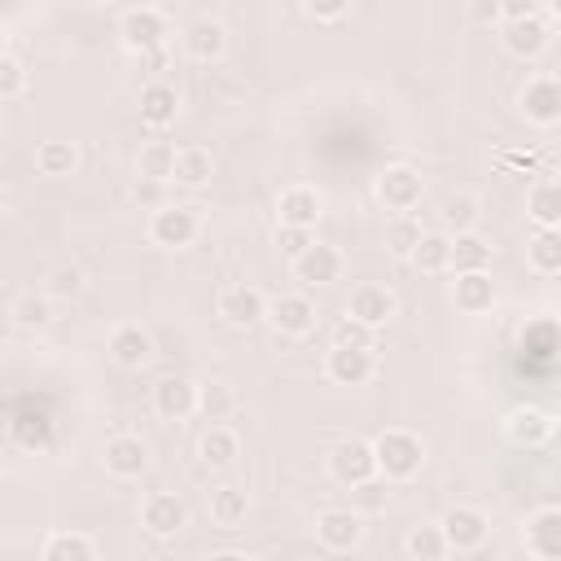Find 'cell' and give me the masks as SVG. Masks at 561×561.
Here are the masks:
<instances>
[{"instance_id":"1","label":"cell","mask_w":561,"mask_h":561,"mask_svg":"<svg viewBox=\"0 0 561 561\" xmlns=\"http://www.w3.org/2000/svg\"><path fill=\"white\" fill-rule=\"evenodd\" d=\"M373 460H377V473H381L386 482H408V478H416L421 465H425V443H421L412 430L390 425V430H381V434L373 438Z\"/></svg>"},{"instance_id":"2","label":"cell","mask_w":561,"mask_h":561,"mask_svg":"<svg viewBox=\"0 0 561 561\" xmlns=\"http://www.w3.org/2000/svg\"><path fill=\"white\" fill-rule=\"evenodd\" d=\"M421 197H425V180H421L416 167L394 162V167H386V171L377 175V202H381L386 210H394V215H412V210L421 206Z\"/></svg>"},{"instance_id":"3","label":"cell","mask_w":561,"mask_h":561,"mask_svg":"<svg viewBox=\"0 0 561 561\" xmlns=\"http://www.w3.org/2000/svg\"><path fill=\"white\" fill-rule=\"evenodd\" d=\"M197 232H202L197 206H158L149 219V241L162 250H184L197 241Z\"/></svg>"},{"instance_id":"4","label":"cell","mask_w":561,"mask_h":561,"mask_svg":"<svg viewBox=\"0 0 561 561\" xmlns=\"http://www.w3.org/2000/svg\"><path fill=\"white\" fill-rule=\"evenodd\" d=\"M167 35H171L167 18H162L158 9H149V4H140V9L123 13V22H118V39H123V48H131L136 57L158 53V48L167 44Z\"/></svg>"},{"instance_id":"5","label":"cell","mask_w":561,"mask_h":561,"mask_svg":"<svg viewBox=\"0 0 561 561\" xmlns=\"http://www.w3.org/2000/svg\"><path fill=\"white\" fill-rule=\"evenodd\" d=\"M373 351L377 346H342V342H333L329 355H324L329 381H337V386H364V381H373V373H377V355Z\"/></svg>"},{"instance_id":"6","label":"cell","mask_w":561,"mask_h":561,"mask_svg":"<svg viewBox=\"0 0 561 561\" xmlns=\"http://www.w3.org/2000/svg\"><path fill=\"white\" fill-rule=\"evenodd\" d=\"M517 110L526 123L535 127H552L561 118V83L552 75H535L522 92H517Z\"/></svg>"},{"instance_id":"7","label":"cell","mask_w":561,"mask_h":561,"mask_svg":"<svg viewBox=\"0 0 561 561\" xmlns=\"http://www.w3.org/2000/svg\"><path fill=\"white\" fill-rule=\"evenodd\" d=\"M316 539H320V548H329V552H351V548H359V539H364V513H355V508H324V513L316 517Z\"/></svg>"},{"instance_id":"8","label":"cell","mask_w":561,"mask_h":561,"mask_svg":"<svg viewBox=\"0 0 561 561\" xmlns=\"http://www.w3.org/2000/svg\"><path fill=\"white\" fill-rule=\"evenodd\" d=\"M280 337H302L316 329V302L307 294H280L267 302V316H263Z\"/></svg>"},{"instance_id":"9","label":"cell","mask_w":561,"mask_h":561,"mask_svg":"<svg viewBox=\"0 0 561 561\" xmlns=\"http://www.w3.org/2000/svg\"><path fill=\"white\" fill-rule=\"evenodd\" d=\"M373 473H377L373 443H364V438H346V443H337V447L329 451V478H333V482L355 486V482H364V478H373Z\"/></svg>"},{"instance_id":"10","label":"cell","mask_w":561,"mask_h":561,"mask_svg":"<svg viewBox=\"0 0 561 561\" xmlns=\"http://www.w3.org/2000/svg\"><path fill=\"white\" fill-rule=\"evenodd\" d=\"M219 316H224V324H232V329H254L263 316H267V298H263V289L259 285H228L224 294H219Z\"/></svg>"},{"instance_id":"11","label":"cell","mask_w":561,"mask_h":561,"mask_svg":"<svg viewBox=\"0 0 561 561\" xmlns=\"http://www.w3.org/2000/svg\"><path fill=\"white\" fill-rule=\"evenodd\" d=\"M438 530H443V539H447L451 552H473V548L486 543V517L478 508H469V504L447 508L443 522H438Z\"/></svg>"},{"instance_id":"12","label":"cell","mask_w":561,"mask_h":561,"mask_svg":"<svg viewBox=\"0 0 561 561\" xmlns=\"http://www.w3.org/2000/svg\"><path fill=\"white\" fill-rule=\"evenodd\" d=\"M500 39H504V48H508L513 57L530 61V57H539V53L552 44V26H548L539 13H530V18L504 22V26H500Z\"/></svg>"},{"instance_id":"13","label":"cell","mask_w":561,"mask_h":561,"mask_svg":"<svg viewBox=\"0 0 561 561\" xmlns=\"http://www.w3.org/2000/svg\"><path fill=\"white\" fill-rule=\"evenodd\" d=\"M289 263H294V276H298L307 289L333 285V280L342 276V254H337L333 245H324V241H311V245H307L302 254H294Z\"/></svg>"},{"instance_id":"14","label":"cell","mask_w":561,"mask_h":561,"mask_svg":"<svg viewBox=\"0 0 561 561\" xmlns=\"http://www.w3.org/2000/svg\"><path fill=\"white\" fill-rule=\"evenodd\" d=\"M394 311H399V298H394L386 285L364 280V285H355V289H351L346 316H355V320H364V324L381 329V324H390V320H394Z\"/></svg>"},{"instance_id":"15","label":"cell","mask_w":561,"mask_h":561,"mask_svg":"<svg viewBox=\"0 0 561 561\" xmlns=\"http://www.w3.org/2000/svg\"><path fill=\"white\" fill-rule=\"evenodd\" d=\"M184 522H188V508H184L180 495H171V491H153V495H145V504H140V526H145L149 535L167 539V535H175Z\"/></svg>"},{"instance_id":"16","label":"cell","mask_w":561,"mask_h":561,"mask_svg":"<svg viewBox=\"0 0 561 561\" xmlns=\"http://www.w3.org/2000/svg\"><path fill=\"white\" fill-rule=\"evenodd\" d=\"M526 552L539 561H557L561 557V508L543 504L526 517Z\"/></svg>"},{"instance_id":"17","label":"cell","mask_w":561,"mask_h":561,"mask_svg":"<svg viewBox=\"0 0 561 561\" xmlns=\"http://www.w3.org/2000/svg\"><path fill=\"white\" fill-rule=\"evenodd\" d=\"M153 412L162 421H184L197 412V386L188 377H162L153 386Z\"/></svg>"},{"instance_id":"18","label":"cell","mask_w":561,"mask_h":561,"mask_svg":"<svg viewBox=\"0 0 561 561\" xmlns=\"http://www.w3.org/2000/svg\"><path fill=\"white\" fill-rule=\"evenodd\" d=\"M184 53L193 57V61H219L224 57V48H228V31H224V22H215V18H197V22H188L184 26Z\"/></svg>"},{"instance_id":"19","label":"cell","mask_w":561,"mask_h":561,"mask_svg":"<svg viewBox=\"0 0 561 561\" xmlns=\"http://www.w3.org/2000/svg\"><path fill=\"white\" fill-rule=\"evenodd\" d=\"M149 469V447L136 434H118L105 443V473L114 478H140Z\"/></svg>"},{"instance_id":"20","label":"cell","mask_w":561,"mask_h":561,"mask_svg":"<svg viewBox=\"0 0 561 561\" xmlns=\"http://www.w3.org/2000/svg\"><path fill=\"white\" fill-rule=\"evenodd\" d=\"M557 421L543 412V408H513L508 421H504V434L517 443V447H543L552 438Z\"/></svg>"},{"instance_id":"21","label":"cell","mask_w":561,"mask_h":561,"mask_svg":"<svg viewBox=\"0 0 561 561\" xmlns=\"http://www.w3.org/2000/svg\"><path fill=\"white\" fill-rule=\"evenodd\" d=\"M175 114H180V96H175V88H171V83L153 79V83H145V88H140V123H145V127L162 131V127H171V123H175Z\"/></svg>"},{"instance_id":"22","label":"cell","mask_w":561,"mask_h":561,"mask_svg":"<svg viewBox=\"0 0 561 561\" xmlns=\"http://www.w3.org/2000/svg\"><path fill=\"white\" fill-rule=\"evenodd\" d=\"M320 206H324L320 193L307 188V184H289V188L276 197V215H280V224H294V228H316Z\"/></svg>"},{"instance_id":"23","label":"cell","mask_w":561,"mask_h":561,"mask_svg":"<svg viewBox=\"0 0 561 561\" xmlns=\"http://www.w3.org/2000/svg\"><path fill=\"white\" fill-rule=\"evenodd\" d=\"M110 355H114V364H123V368H145V364L153 359V337H149L140 324H118V329L110 333Z\"/></svg>"},{"instance_id":"24","label":"cell","mask_w":561,"mask_h":561,"mask_svg":"<svg viewBox=\"0 0 561 561\" xmlns=\"http://www.w3.org/2000/svg\"><path fill=\"white\" fill-rule=\"evenodd\" d=\"M451 302L465 311V316H478L495 302V285H491V272H456L451 280Z\"/></svg>"},{"instance_id":"25","label":"cell","mask_w":561,"mask_h":561,"mask_svg":"<svg viewBox=\"0 0 561 561\" xmlns=\"http://www.w3.org/2000/svg\"><path fill=\"white\" fill-rule=\"evenodd\" d=\"M210 175H215V158H210V149H197V145L175 149V162H171V180H175V184H184V188H202V184H210Z\"/></svg>"},{"instance_id":"26","label":"cell","mask_w":561,"mask_h":561,"mask_svg":"<svg viewBox=\"0 0 561 561\" xmlns=\"http://www.w3.org/2000/svg\"><path fill=\"white\" fill-rule=\"evenodd\" d=\"M491 267V245L469 228L451 237V254H447V272H486Z\"/></svg>"},{"instance_id":"27","label":"cell","mask_w":561,"mask_h":561,"mask_svg":"<svg viewBox=\"0 0 561 561\" xmlns=\"http://www.w3.org/2000/svg\"><path fill=\"white\" fill-rule=\"evenodd\" d=\"M522 355L535 359L539 368H548L557 359V320L552 316H539L522 329Z\"/></svg>"},{"instance_id":"28","label":"cell","mask_w":561,"mask_h":561,"mask_svg":"<svg viewBox=\"0 0 561 561\" xmlns=\"http://www.w3.org/2000/svg\"><path fill=\"white\" fill-rule=\"evenodd\" d=\"M39 557H44V561H92V557H96V543H92L88 535H79V530H53V535L44 539Z\"/></svg>"},{"instance_id":"29","label":"cell","mask_w":561,"mask_h":561,"mask_svg":"<svg viewBox=\"0 0 561 561\" xmlns=\"http://www.w3.org/2000/svg\"><path fill=\"white\" fill-rule=\"evenodd\" d=\"M526 215H530L539 228H557V224H561V184H557V180H539V184L526 193Z\"/></svg>"},{"instance_id":"30","label":"cell","mask_w":561,"mask_h":561,"mask_svg":"<svg viewBox=\"0 0 561 561\" xmlns=\"http://www.w3.org/2000/svg\"><path fill=\"white\" fill-rule=\"evenodd\" d=\"M526 263H530L539 276H557V272H561V232H557V228H539V232L526 241Z\"/></svg>"},{"instance_id":"31","label":"cell","mask_w":561,"mask_h":561,"mask_svg":"<svg viewBox=\"0 0 561 561\" xmlns=\"http://www.w3.org/2000/svg\"><path fill=\"white\" fill-rule=\"evenodd\" d=\"M79 167V149L70 140H39L35 145V171L39 175H70Z\"/></svg>"},{"instance_id":"32","label":"cell","mask_w":561,"mask_h":561,"mask_svg":"<svg viewBox=\"0 0 561 561\" xmlns=\"http://www.w3.org/2000/svg\"><path fill=\"white\" fill-rule=\"evenodd\" d=\"M237 434L224 425V421H215L206 434H202V443H197V456H202V465H210V469H224V465H232V456H237Z\"/></svg>"},{"instance_id":"33","label":"cell","mask_w":561,"mask_h":561,"mask_svg":"<svg viewBox=\"0 0 561 561\" xmlns=\"http://www.w3.org/2000/svg\"><path fill=\"white\" fill-rule=\"evenodd\" d=\"M447 254H451V237L447 232H421V241L412 245V267L416 272H447Z\"/></svg>"},{"instance_id":"34","label":"cell","mask_w":561,"mask_h":561,"mask_svg":"<svg viewBox=\"0 0 561 561\" xmlns=\"http://www.w3.org/2000/svg\"><path fill=\"white\" fill-rule=\"evenodd\" d=\"M171 162H175V145L171 140H145L136 153V175L145 180H171Z\"/></svg>"},{"instance_id":"35","label":"cell","mask_w":561,"mask_h":561,"mask_svg":"<svg viewBox=\"0 0 561 561\" xmlns=\"http://www.w3.org/2000/svg\"><path fill=\"white\" fill-rule=\"evenodd\" d=\"M9 316H13V324L18 329H44L48 320H53V298L39 289H26V294H18L13 298V307H9Z\"/></svg>"},{"instance_id":"36","label":"cell","mask_w":561,"mask_h":561,"mask_svg":"<svg viewBox=\"0 0 561 561\" xmlns=\"http://www.w3.org/2000/svg\"><path fill=\"white\" fill-rule=\"evenodd\" d=\"M245 513H250L245 491H237V486H219V491L210 495V522H215V526L232 530V526H241V522H245Z\"/></svg>"},{"instance_id":"37","label":"cell","mask_w":561,"mask_h":561,"mask_svg":"<svg viewBox=\"0 0 561 561\" xmlns=\"http://www.w3.org/2000/svg\"><path fill=\"white\" fill-rule=\"evenodd\" d=\"M232 408H237L232 386H224V381H206V386H197V412H202L206 421H228Z\"/></svg>"},{"instance_id":"38","label":"cell","mask_w":561,"mask_h":561,"mask_svg":"<svg viewBox=\"0 0 561 561\" xmlns=\"http://www.w3.org/2000/svg\"><path fill=\"white\" fill-rule=\"evenodd\" d=\"M403 548H408V557H416V561H438V557H447V552H451L438 526H416V530H408Z\"/></svg>"},{"instance_id":"39","label":"cell","mask_w":561,"mask_h":561,"mask_svg":"<svg viewBox=\"0 0 561 561\" xmlns=\"http://www.w3.org/2000/svg\"><path fill=\"white\" fill-rule=\"evenodd\" d=\"M443 224H447L451 232H469V228L478 224V197H473V193H451V197H443Z\"/></svg>"},{"instance_id":"40","label":"cell","mask_w":561,"mask_h":561,"mask_svg":"<svg viewBox=\"0 0 561 561\" xmlns=\"http://www.w3.org/2000/svg\"><path fill=\"white\" fill-rule=\"evenodd\" d=\"M416 241H421V224H416L412 215H394V219L386 224V250H390V254L408 259Z\"/></svg>"},{"instance_id":"41","label":"cell","mask_w":561,"mask_h":561,"mask_svg":"<svg viewBox=\"0 0 561 561\" xmlns=\"http://www.w3.org/2000/svg\"><path fill=\"white\" fill-rule=\"evenodd\" d=\"M386 500H390V486H386V478H377V473L351 486V508H355V513H381Z\"/></svg>"},{"instance_id":"42","label":"cell","mask_w":561,"mask_h":561,"mask_svg":"<svg viewBox=\"0 0 561 561\" xmlns=\"http://www.w3.org/2000/svg\"><path fill=\"white\" fill-rule=\"evenodd\" d=\"M333 342H342V346H377V329L355 320V316H342L333 324Z\"/></svg>"},{"instance_id":"43","label":"cell","mask_w":561,"mask_h":561,"mask_svg":"<svg viewBox=\"0 0 561 561\" xmlns=\"http://www.w3.org/2000/svg\"><path fill=\"white\" fill-rule=\"evenodd\" d=\"M79 289H83V272L79 267H53L48 272V285H44L48 298H75Z\"/></svg>"},{"instance_id":"44","label":"cell","mask_w":561,"mask_h":561,"mask_svg":"<svg viewBox=\"0 0 561 561\" xmlns=\"http://www.w3.org/2000/svg\"><path fill=\"white\" fill-rule=\"evenodd\" d=\"M22 88H26V70H22V61L9 57V53H0V101L18 96Z\"/></svg>"},{"instance_id":"45","label":"cell","mask_w":561,"mask_h":561,"mask_svg":"<svg viewBox=\"0 0 561 561\" xmlns=\"http://www.w3.org/2000/svg\"><path fill=\"white\" fill-rule=\"evenodd\" d=\"M311 241H316V237H311V228H294V224H280V228H276V250H280V254H289V259H294V254H302Z\"/></svg>"},{"instance_id":"46","label":"cell","mask_w":561,"mask_h":561,"mask_svg":"<svg viewBox=\"0 0 561 561\" xmlns=\"http://www.w3.org/2000/svg\"><path fill=\"white\" fill-rule=\"evenodd\" d=\"M351 4H355V0H302V9H307L316 22H337V18L351 13Z\"/></svg>"},{"instance_id":"47","label":"cell","mask_w":561,"mask_h":561,"mask_svg":"<svg viewBox=\"0 0 561 561\" xmlns=\"http://www.w3.org/2000/svg\"><path fill=\"white\" fill-rule=\"evenodd\" d=\"M500 4V22H513V18H530L539 13V0H495Z\"/></svg>"},{"instance_id":"48","label":"cell","mask_w":561,"mask_h":561,"mask_svg":"<svg viewBox=\"0 0 561 561\" xmlns=\"http://www.w3.org/2000/svg\"><path fill=\"white\" fill-rule=\"evenodd\" d=\"M131 197H136L140 206H153V202L162 197V180H145V175H140V180L131 184Z\"/></svg>"},{"instance_id":"49","label":"cell","mask_w":561,"mask_h":561,"mask_svg":"<svg viewBox=\"0 0 561 561\" xmlns=\"http://www.w3.org/2000/svg\"><path fill=\"white\" fill-rule=\"evenodd\" d=\"M473 22H482V26H491V22H500V4L495 0H473Z\"/></svg>"},{"instance_id":"50","label":"cell","mask_w":561,"mask_h":561,"mask_svg":"<svg viewBox=\"0 0 561 561\" xmlns=\"http://www.w3.org/2000/svg\"><path fill=\"white\" fill-rule=\"evenodd\" d=\"M0 210H4V193H0Z\"/></svg>"}]
</instances>
